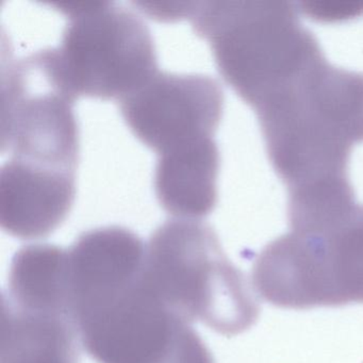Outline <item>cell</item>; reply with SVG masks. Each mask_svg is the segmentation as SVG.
Listing matches in <instances>:
<instances>
[{
    "mask_svg": "<svg viewBox=\"0 0 363 363\" xmlns=\"http://www.w3.org/2000/svg\"><path fill=\"white\" fill-rule=\"evenodd\" d=\"M190 18L220 75L252 107L323 54L291 4L203 1L193 4Z\"/></svg>",
    "mask_w": 363,
    "mask_h": 363,
    "instance_id": "cell-4",
    "label": "cell"
},
{
    "mask_svg": "<svg viewBox=\"0 0 363 363\" xmlns=\"http://www.w3.org/2000/svg\"><path fill=\"white\" fill-rule=\"evenodd\" d=\"M218 167L220 155L212 138L159 155L155 190L163 209L179 220L207 216L218 201Z\"/></svg>",
    "mask_w": 363,
    "mask_h": 363,
    "instance_id": "cell-10",
    "label": "cell"
},
{
    "mask_svg": "<svg viewBox=\"0 0 363 363\" xmlns=\"http://www.w3.org/2000/svg\"><path fill=\"white\" fill-rule=\"evenodd\" d=\"M75 197V174L20 160L0 172V225L23 240L48 237L67 218Z\"/></svg>",
    "mask_w": 363,
    "mask_h": 363,
    "instance_id": "cell-9",
    "label": "cell"
},
{
    "mask_svg": "<svg viewBox=\"0 0 363 363\" xmlns=\"http://www.w3.org/2000/svg\"><path fill=\"white\" fill-rule=\"evenodd\" d=\"M8 294L4 296L20 307L73 318L67 250L46 244L18 250L10 267Z\"/></svg>",
    "mask_w": 363,
    "mask_h": 363,
    "instance_id": "cell-12",
    "label": "cell"
},
{
    "mask_svg": "<svg viewBox=\"0 0 363 363\" xmlns=\"http://www.w3.org/2000/svg\"><path fill=\"white\" fill-rule=\"evenodd\" d=\"M252 284L280 308L363 303V206L354 203L291 226L263 248L252 267Z\"/></svg>",
    "mask_w": 363,
    "mask_h": 363,
    "instance_id": "cell-3",
    "label": "cell"
},
{
    "mask_svg": "<svg viewBox=\"0 0 363 363\" xmlns=\"http://www.w3.org/2000/svg\"><path fill=\"white\" fill-rule=\"evenodd\" d=\"M167 363H214V361L199 335L189 325H184L178 333Z\"/></svg>",
    "mask_w": 363,
    "mask_h": 363,
    "instance_id": "cell-13",
    "label": "cell"
},
{
    "mask_svg": "<svg viewBox=\"0 0 363 363\" xmlns=\"http://www.w3.org/2000/svg\"><path fill=\"white\" fill-rule=\"evenodd\" d=\"M255 111L289 195L350 184V152L363 141V74L323 57Z\"/></svg>",
    "mask_w": 363,
    "mask_h": 363,
    "instance_id": "cell-1",
    "label": "cell"
},
{
    "mask_svg": "<svg viewBox=\"0 0 363 363\" xmlns=\"http://www.w3.org/2000/svg\"><path fill=\"white\" fill-rule=\"evenodd\" d=\"M72 314L82 345L99 363H167L186 325L158 296L145 267L82 289Z\"/></svg>",
    "mask_w": 363,
    "mask_h": 363,
    "instance_id": "cell-6",
    "label": "cell"
},
{
    "mask_svg": "<svg viewBox=\"0 0 363 363\" xmlns=\"http://www.w3.org/2000/svg\"><path fill=\"white\" fill-rule=\"evenodd\" d=\"M220 84L205 75L157 72L120 99V109L133 135L158 155L212 138L222 116Z\"/></svg>",
    "mask_w": 363,
    "mask_h": 363,
    "instance_id": "cell-8",
    "label": "cell"
},
{
    "mask_svg": "<svg viewBox=\"0 0 363 363\" xmlns=\"http://www.w3.org/2000/svg\"><path fill=\"white\" fill-rule=\"evenodd\" d=\"M145 272L184 324L201 320L235 335L258 320L260 306L250 282L227 258L213 229L199 220L178 218L159 227L146 246Z\"/></svg>",
    "mask_w": 363,
    "mask_h": 363,
    "instance_id": "cell-2",
    "label": "cell"
},
{
    "mask_svg": "<svg viewBox=\"0 0 363 363\" xmlns=\"http://www.w3.org/2000/svg\"><path fill=\"white\" fill-rule=\"evenodd\" d=\"M76 97L69 90L55 48L11 63L3 73L1 150L14 160L75 174Z\"/></svg>",
    "mask_w": 363,
    "mask_h": 363,
    "instance_id": "cell-7",
    "label": "cell"
},
{
    "mask_svg": "<svg viewBox=\"0 0 363 363\" xmlns=\"http://www.w3.org/2000/svg\"><path fill=\"white\" fill-rule=\"evenodd\" d=\"M69 16L55 48L74 96L122 99L158 72L145 23L109 1L56 4Z\"/></svg>",
    "mask_w": 363,
    "mask_h": 363,
    "instance_id": "cell-5",
    "label": "cell"
},
{
    "mask_svg": "<svg viewBox=\"0 0 363 363\" xmlns=\"http://www.w3.org/2000/svg\"><path fill=\"white\" fill-rule=\"evenodd\" d=\"M79 340L71 316L27 309L3 296L0 363H79Z\"/></svg>",
    "mask_w": 363,
    "mask_h": 363,
    "instance_id": "cell-11",
    "label": "cell"
}]
</instances>
